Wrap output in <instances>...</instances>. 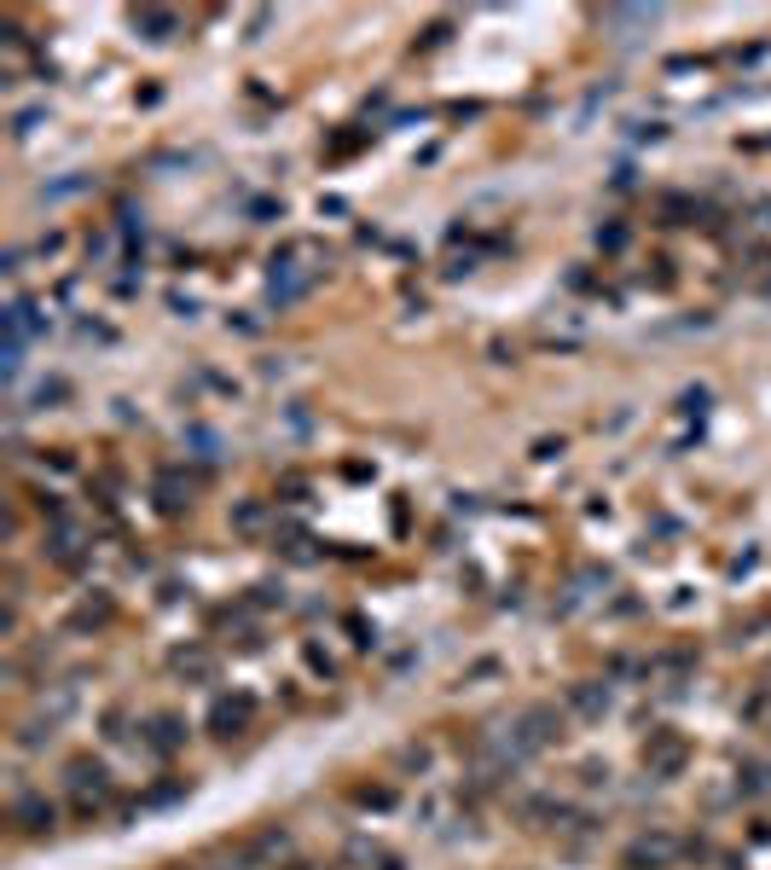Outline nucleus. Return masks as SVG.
<instances>
[{"label": "nucleus", "mask_w": 771, "mask_h": 870, "mask_svg": "<svg viewBox=\"0 0 771 870\" xmlns=\"http://www.w3.org/2000/svg\"><path fill=\"white\" fill-rule=\"evenodd\" d=\"M133 29H140L145 41H169L180 29V12H163V7H133Z\"/></svg>", "instance_id": "nucleus-11"}, {"label": "nucleus", "mask_w": 771, "mask_h": 870, "mask_svg": "<svg viewBox=\"0 0 771 870\" xmlns=\"http://www.w3.org/2000/svg\"><path fill=\"white\" fill-rule=\"evenodd\" d=\"M249 714H256V696H221L209 708V731L215 738H239V731L249 726Z\"/></svg>", "instance_id": "nucleus-7"}, {"label": "nucleus", "mask_w": 771, "mask_h": 870, "mask_svg": "<svg viewBox=\"0 0 771 870\" xmlns=\"http://www.w3.org/2000/svg\"><path fill=\"white\" fill-rule=\"evenodd\" d=\"M679 853H684V842L673 830H644L621 847V870H673Z\"/></svg>", "instance_id": "nucleus-3"}, {"label": "nucleus", "mask_w": 771, "mask_h": 870, "mask_svg": "<svg viewBox=\"0 0 771 870\" xmlns=\"http://www.w3.org/2000/svg\"><path fill=\"white\" fill-rule=\"evenodd\" d=\"M684 755H691V743H684L679 731H656V738L644 743L650 778H679V772H684Z\"/></svg>", "instance_id": "nucleus-4"}, {"label": "nucleus", "mask_w": 771, "mask_h": 870, "mask_svg": "<svg viewBox=\"0 0 771 870\" xmlns=\"http://www.w3.org/2000/svg\"><path fill=\"white\" fill-rule=\"evenodd\" d=\"M563 738V708H551V702H534V708L516 714V726H511V749H516V760H534L540 749H551Z\"/></svg>", "instance_id": "nucleus-2"}, {"label": "nucleus", "mask_w": 771, "mask_h": 870, "mask_svg": "<svg viewBox=\"0 0 771 870\" xmlns=\"http://www.w3.org/2000/svg\"><path fill=\"white\" fill-rule=\"evenodd\" d=\"M81 528L76 523H53V534H47V558H53L59 568H81Z\"/></svg>", "instance_id": "nucleus-9"}, {"label": "nucleus", "mask_w": 771, "mask_h": 870, "mask_svg": "<svg viewBox=\"0 0 771 870\" xmlns=\"http://www.w3.org/2000/svg\"><path fill=\"white\" fill-rule=\"evenodd\" d=\"M187 499H192V488H180L175 471H163V476H157V506H163V511H180Z\"/></svg>", "instance_id": "nucleus-14"}, {"label": "nucleus", "mask_w": 771, "mask_h": 870, "mask_svg": "<svg viewBox=\"0 0 771 870\" xmlns=\"http://www.w3.org/2000/svg\"><path fill=\"white\" fill-rule=\"evenodd\" d=\"M145 743H151V755H175V749L187 743V726H180L175 714H151L145 719Z\"/></svg>", "instance_id": "nucleus-10"}, {"label": "nucleus", "mask_w": 771, "mask_h": 870, "mask_svg": "<svg viewBox=\"0 0 771 870\" xmlns=\"http://www.w3.org/2000/svg\"><path fill=\"white\" fill-rule=\"evenodd\" d=\"M99 622H111V598H88V604L70 615V627H99Z\"/></svg>", "instance_id": "nucleus-16"}, {"label": "nucleus", "mask_w": 771, "mask_h": 870, "mask_svg": "<svg viewBox=\"0 0 771 870\" xmlns=\"http://www.w3.org/2000/svg\"><path fill=\"white\" fill-rule=\"evenodd\" d=\"M568 714H580V719H603V714H609V685H597V679L568 685Z\"/></svg>", "instance_id": "nucleus-8"}, {"label": "nucleus", "mask_w": 771, "mask_h": 870, "mask_svg": "<svg viewBox=\"0 0 771 870\" xmlns=\"http://www.w3.org/2000/svg\"><path fill=\"white\" fill-rule=\"evenodd\" d=\"M70 795L81 801V807H99V801H111V778H105V766H93V760H70Z\"/></svg>", "instance_id": "nucleus-6"}, {"label": "nucleus", "mask_w": 771, "mask_h": 870, "mask_svg": "<svg viewBox=\"0 0 771 870\" xmlns=\"http://www.w3.org/2000/svg\"><path fill=\"white\" fill-rule=\"evenodd\" d=\"M736 790L766 795V790H771V772H766V766H743V772H736Z\"/></svg>", "instance_id": "nucleus-17"}, {"label": "nucleus", "mask_w": 771, "mask_h": 870, "mask_svg": "<svg viewBox=\"0 0 771 870\" xmlns=\"http://www.w3.org/2000/svg\"><path fill=\"white\" fill-rule=\"evenodd\" d=\"M175 674L209 679V674H215V656H209V650H175Z\"/></svg>", "instance_id": "nucleus-13"}, {"label": "nucleus", "mask_w": 771, "mask_h": 870, "mask_svg": "<svg viewBox=\"0 0 771 870\" xmlns=\"http://www.w3.org/2000/svg\"><path fill=\"white\" fill-rule=\"evenodd\" d=\"M12 824H18V835H53L59 813H53V801H47V795H18V801H12Z\"/></svg>", "instance_id": "nucleus-5"}, {"label": "nucleus", "mask_w": 771, "mask_h": 870, "mask_svg": "<svg viewBox=\"0 0 771 870\" xmlns=\"http://www.w3.org/2000/svg\"><path fill=\"white\" fill-rule=\"evenodd\" d=\"M301 256H313L308 239H291V244L273 256V273H267V303H273V308L301 303V296L313 291V279H320V267H301Z\"/></svg>", "instance_id": "nucleus-1"}, {"label": "nucleus", "mask_w": 771, "mask_h": 870, "mask_svg": "<svg viewBox=\"0 0 771 870\" xmlns=\"http://www.w3.org/2000/svg\"><path fill=\"white\" fill-rule=\"evenodd\" d=\"M261 523H267V506H261V499H244V506L232 511V528H239V534H256Z\"/></svg>", "instance_id": "nucleus-15"}, {"label": "nucleus", "mask_w": 771, "mask_h": 870, "mask_svg": "<svg viewBox=\"0 0 771 870\" xmlns=\"http://www.w3.org/2000/svg\"><path fill=\"white\" fill-rule=\"evenodd\" d=\"M656 24V12H644V7H609L603 12V29H650Z\"/></svg>", "instance_id": "nucleus-12"}]
</instances>
